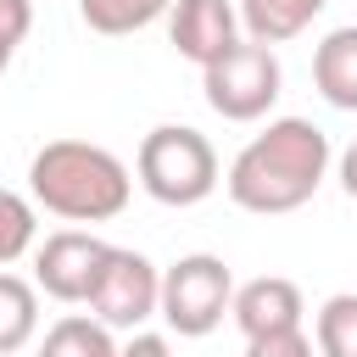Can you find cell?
<instances>
[{"label":"cell","instance_id":"cell-1","mask_svg":"<svg viewBox=\"0 0 357 357\" xmlns=\"http://www.w3.org/2000/svg\"><path fill=\"white\" fill-rule=\"evenodd\" d=\"M324 173H329V134L307 117H273L257 139L240 145L223 184L240 212L279 218V212L307 206L318 195Z\"/></svg>","mask_w":357,"mask_h":357},{"label":"cell","instance_id":"cell-2","mask_svg":"<svg viewBox=\"0 0 357 357\" xmlns=\"http://www.w3.org/2000/svg\"><path fill=\"white\" fill-rule=\"evenodd\" d=\"M28 190L45 212L67 218V223H106L128 206L134 178L128 167L89 139H50L33 151L28 162Z\"/></svg>","mask_w":357,"mask_h":357},{"label":"cell","instance_id":"cell-3","mask_svg":"<svg viewBox=\"0 0 357 357\" xmlns=\"http://www.w3.org/2000/svg\"><path fill=\"white\" fill-rule=\"evenodd\" d=\"M134 173H139V190L162 206H195L218 190V151L201 128L190 123H162L139 139V156H134Z\"/></svg>","mask_w":357,"mask_h":357},{"label":"cell","instance_id":"cell-4","mask_svg":"<svg viewBox=\"0 0 357 357\" xmlns=\"http://www.w3.org/2000/svg\"><path fill=\"white\" fill-rule=\"evenodd\" d=\"M234 307V273L212 251H190L173 268H162V324L184 340H201L223 324Z\"/></svg>","mask_w":357,"mask_h":357},{"label":"cell","instance_id":"cell-5","mask_svg":"<svg viewBox=\"0 0 357 357\" xmlns=\"http://www.w3.org/2000/svg\"><path fill=\"white\" fill-rule=\"evenodd\" d=\"M201 89H206V106L229 123H257L268 117V106L279 100L284 89V67L268 45H251L240 39L234 50H223L212 67H201Z\"/></svg>","mask_w":357,"mask_h":357},{"label":"cell","instance_id":"cell-6","mask_svg":"<svg viewBox=\"0 0 357 357\" xmlns=\"http://www.w3.org/2000/svg\"><path fill=\"white\" fill-rule=\"evenodd\" d=\"M89 312L106 324V329H145V318L162 312V268L145 257V251H128V245H112V262L89 296Z\"/></svg>","mask_w":357,"mask_h":357},{"label":"cell","instance_id":"cell-7","mask_svg":"<svg viewBox=\"0 0 357 357\" xmlns=\"http://www.w3.org/2000/svg\"><path fill=\"white\" fill-rule=\"evenodd\" d=\"M106 262H112V245L100 234L56 229V234H45V245L33 257V284L45 296H56V301H89L100 273H106Z\"/></svg>","mask_w":357,"mask_h":357},{"label":"cell","instance_id":"cell-8","mask_svg":"<svg viewBox=\"0 0 357 357\" xmlns=\"http://www.w3.org/2000/svg\"><path fill=\"white\" fill-rule=\"evenodd\" d=\"M167 39L184 61L212 67L223 50L240 45V6H229V0H173Z\"/></svg>","mask_w":357,"mask_h":357},{"label":"cell","instance_id":"cell-9","mask_svg":"<svg viewBox=\"0 0 357 357\" xmlns=\"http://www.w3.org/2000/svg\"><path fill=\"white\" fill-rule=\"evenodd\" d=\"M301 312H307V301H301V284H296V279H284V273L245 279V284L234 290V307H229V318L240 324V335H245V340H262V335L301 329Z\"/></svg>","mask_w":357,"mask_h":357},{"label":"cell","instance_id":"cell-10","mask_svg":"<svg viewBox=\"0 0 357 357\" xmlns=\"http://www.w3.org/2000/svg\"><path fill=\"white\" fill-rule=\"evenodd\" d=\"M312 84L335 112H357V28L324 33V45L312 50Z\"/></svg>","mask_w":357,"mask_h":357},{"label":"cell","instance_id":"cell-11","mask_svg":"<svg viewBox=\"0 0 357 357\" xmlns=\"http://www.w3.org/2000/svg\"><path fill=\"white\" fill-rule=\"evenodd\" d=\"M329 0H240V28L251 45H284L296 39L301 28H312V17L324 11Z\"/></svg>","mask_w":357,"mask_h":357},{"label":"cell","instance_id":"cell-12","mask_svg":"<svg viewBox=\"0 0 357 357\" xmlns=\"http://www.w3.org/2000/svg\"><path fill=\"white\" fill-rule=\"evenodd\" d=\"M39 357H117V340H112V329H106L100 318L67 312V318H56V324L45 329Z\"/></svg>","mask_w":357,"mask_h":357},{"label":"cell","instance_id":"cell-13","mask_svg":"<svg viewBox=\"0 0 357 357\" xmlns=\"http://www.w3.org/2000/svg\"><path fill=\"white\" fill-rule=\"evenodd\" d=\"M33 329H39V284L0 268V357L22 351L33 340Z\"/></svg>","mask_w":357,"mask_h":357},{"label":"cell","instance_id":"cell-14","mask_svg":"<svg viewBox=\"0 0 357 357\" xmlns=\"http://www.w3.org/2000/svg\"><path fill=\"white\" fill-rule=\"evenodd\" d=\"M162 11H173V0H78V17H84V28H95V33H139V28H151Z\"/></svg>","mask_w":357,"mask_h":357},{"label":"cell","instance_id":"cell-15","mask_svg":"<svg viewBox=\"0 0 357 357\" xmlns=\"http://www.w3.org/2000/svg\"><path fill=\"white\" fill-rule=\"evenodd\" d=\"M312 346H318V357H357V296L351 290H340L318 307Z\"/></svg>","mask_w":357,"mask_h":357},{"label":"cell","instance_id":"cell-16","mask_svg":"<svg viewBox=\"0 0 357 357\" xmlns=\"http://www.w3.org/2000/svg\"><path fill=\"white\" fill-rule=\"evenodd\" d=\"M33 245V206L17 190H0V268H11Z\"/></svg>","mask_w":357,"mask_h":357},{"label":"cell","instance_id":"cell-17","mask_svg":"<svg viewBox=\"0 0 357 357\" xmlns=\"http://www.w3.org/2000/svg\"><path fill=\"white\" fill-rule=\"evenodd\" d=\"M245 357H318V346H312L301 329H284V335H262V340H245Z\"/></svg>","mask_w":357,"mask_h":357},{"label":"cell","instance_id":"cell-18","mask_svg":"<svg viewBox=\"0 0 357 357\" xmlns=\"http://www.w3.org/2000/svg\"><path fill=\"white\" fill-rule=\"evenodd\" d=\"M33 28V0H0V45H22Z\"/></svg>","mask_w":357,"mask_h":357},{"label":"cell","instance_id":"cell-19","mask_svg":"<svg viewBox=\"0 0 357 357\" xmlns=\"http://www.w3.org/2000/svg\"><path fill=\"white\" fill-rule=\"evenodd\" d=\"M117 357H173V351H167V340H162V335H151V329H134V335L117 346Z\"/></svg>","mask_w":357,"mask_h":357},{"label":"cell","instance_id":"cell-20","mask_svg":"<svg viewBox=\"0 0 357 357\" xmlns=\"http://www.w3.org/2000/svg\"><path fill=\"white\" fill-rule=\"evenodd\" d=\"M340 184H346V195L357 201V139L346 145V156H340Z\"/></svg>","mask_w":357,"mask_h":357},{"label":"cell","instance_id":"cell-21","mask_svg":"<svg viewBox=\"0 0 357 357\" xmlns=\"http://www.w3.org/2000/svg\"><path fill=\"white\" fill-rule=\"evenodd\" d=\"M6 67H11V45H0V73H6Z\"/></svg>","mask_w":357,"mask_h":357}]
</instances>
